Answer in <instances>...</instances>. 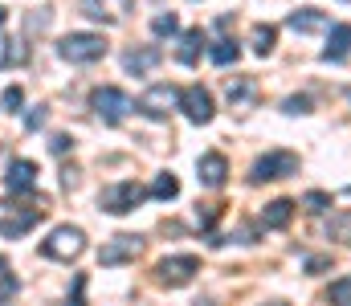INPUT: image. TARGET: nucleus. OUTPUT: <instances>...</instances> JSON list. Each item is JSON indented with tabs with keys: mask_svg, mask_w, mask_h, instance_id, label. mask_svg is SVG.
I'll return each mask as SVG.
<instances>
[{
	"mask_svg": "<svg viewBox=\"0 0 351 306\" xmlns=\"http://www.w3.org/2000/svg\"><path fill=\"white\" fill-rule=\"evenodd\" d=\"M90 106H94V114L106 123V127H119L131 110H135V102L127 90H119V86H98L94 94H90Z\"/></svg>",
	"mask_w": 351,
	"mask_h": 306,
	"instance_id": "f03ea898",
	"label": "nucleus"
},
{
	"mask_svg": "<svg viewBox=\"0 0 351 306\" xmlns=\"http://www.w3.org/2000/svg\"><path fill=\"white\" fill-rule=\"evenodd\" d=\"M41 216H45V208H4L0 212V237L4 241H21Z\"/></svg>",
	"mask_w": 351,
	"mask_h": 306,
	"instance_id": "1a4fd4ad",
	"label": "nucleus"
},
{
	"mask_svg": "<svg viewBox=\"0 0 351 306\" xmlns=\"http://www.w3.org/2000/svg\"><path fill=\"white\" fill-rule=\"evenodd\" d=\"M41 253L49 262H78L86 253V233L78 225H58L45 241H41Z\"/></svg>",
	"mask_w": 351,
	"mask_h": 306,
	"instance_id": "f257e3e1",
	"label": "nucleus"
},
{
	"mask_svg": "<svg viewBox=\"0 0 351 306\" xmlns=\"http://www.w3.org/2000/svg\"><path fill=\"white\" fill-rule=\"evenodd\" d=\"M152 274H156V282H160V286H172V290H176V286H188V282L200 274V262H196L192 253H176V257L156 262V270H152Z\"/></svg>",
	"mask_w": 351,
	"mask_h": 306,
	"instance_id": "39448f33",
	"label": "nucleus"
},
{
	"mask_svg": "<svg viewBox=\"0 0 351 306\" xmlns=\"http://www.w3.org/2000/svg\"><path fill=\"white\" fill-rule=\"evenodd\" d=\"M160 62H164L160 45H139V49H127V53H123V70L135 74V78H139V74H152Z\"/></svg>",
	"mask_w": 351,
	"mask_h": 306,
	"instance_id": "4468645a",
	"label": "nucleus"
},
{
	"mask_svg": "<svg viewBox=\"0 0 351 306\" xmlns=\"http://www.w3.org/2000/svg\"><path fill=\"white\" fill-rule=\"evenodd\" d=\"M21 102H25V90H21V86H8V90H4V99H0V106L12 114V110H21Z\"/></svg>",
	"mask_w": 351,
	"mask_h": 306,
	"instance_id": "bb28decb",
	"label": "nucleus"
},
{
	"mask_svg": "<svg viewBox=\"0 0 351 306\" xmlns=\"http://www.w3.org/2000/svg\"><path fill=\"white\" fill-rule=\"evenodd\" d=\"M294 33H319V29H327V12H319V8H298V12H290V21H286Z\"/></svg>",
	"mask_w": 351,
	"mask_h": 306,
	"instance_id": "a211bd4d",
	"label": "nucleus"
},
{
	"mask_svg": "<svg viewBox=\"0 0 351 306\" xmlns=\"http://www.w3.org/2000/svg\"><path fill=\"white\" fill-rule=\"evenodd\" d=\"M294 208H298V204L286 201V196H282V201H269L262 208V225L265 229H286V225L294 220Z\"/></svg>",
	"mask_w": 351,
	"mask_h": 306,
	"instance_id": "f3484780",
	"label": "nucleus"
},
{
	"mask_svg": "<svg viewBox=\"0 0 351 306\" xmlns=\"http://www.w3.org/2000/svg\"><path fill=\"white\" fill-rule=\"evenodd\" d=\"M274 45H278V29L274 25H254V53L258 58H269Z\"/></svg>",
	"mask_w": 351,
	"mask_h": 306,
	"instance_id": "aec40b11",
	"label": "nucleus"
},
{
	"mask_svg": "<svg viewBox=\"0 0 351 306\" xmlns=\"http://www.w3.org/2000/svg\"><path fill=\"white\" fill-rule=\"evenodd\" d=\"M208 58L217 62V66H233L237 58H241V49H237V41H229V37H221L213 49H208Z\"/></svg>",
	"mask_w": 351,
	"mask_h": 306,
	"instance_id": "412c9836",
	"label": "nucleus"
},
{
	"mask_svg": "<svg viewBox=\"0 0 351 306\" xmlns=\"http://www.w3.org/2000/svg\"><path fill=\"white\" fill-rule=\"evenodd\" d=\"M348 58H351V25H331L323 62H348Z\"/></svg>",
	"mask_w": 351,
	"mask_h": 306,
	"instance_id": "2eb2a0df",
	"label": "nucleus"
},
{
	"mask_svg": "<svg viewBox=\"0 0 351 306\" xmlns=\"http://www.w3.org/2000/svg\"><path fill=\"white\" fill-rule=\"evenodd\" d=\"M152 33H156V37H176V33H180V16H176V12H156V16H152Z\"/></svg>",
	"mask_w": 351,
	"mask_h": 306,
	"instance_id": "b1692460",
	"label": "nucleus"
},
{
	"mask_svg": "<svg viewBox=\"0 0 351 306\" xmlns=\"http://www.w3.org/2000/svg\"><path fill=\"white\" fill-rule=\"evenodd\" d=\"M135 106H139L147 118H168V114H172V106H180V90L168 86V82H156V86H147V90L139 94Z\"/></svg>",
	"mask_w": 351,
	"mask_h": 306,
	"instance_id": "0eeeda50",
	"label": "nucleus"
},
{
	"mask_svg": "<svg viewBox=\"0 0 351 306\" xmlns=\"http://www.w3.org/2000/svg\"><path fill=\"white\" fill-rule=\"evenodd\" d=\"M131 4L135 0H82V16L102 21V25H114V21H123L131 12Z\"/></svg>",
	"mask_w": 351,
	"mask_h": 306,
	"instance_id": "ddd939ff",
	"label": "nucleus"
},
{
	"mask_svg": "<svg viewBox=\"0 0 351 306\" xmlns=\"http://www.w3.org/2000/svg\"><path fill=\"white\" fill-rule=\"evenodd\" d=\"M180 110H184L192 123H200V127L213 123V114H217V110H213V94H208L204 86H184V90H180Z\"/></svg>",
	"mask_w": 351,
	"mask_h": 306,
	"instance_id": "9d476101",
	"label": "nucleus"
},
{
	"mask_svg": "<svg viewBox=\"0 0 351 306\" xmlns=\"http://www.w3.org/2000/svg\"><path fill=\"white\" fill-rule=\"evenodd\" d=\"M327 303H331V306H351V278L331 282V290H327Z\"/></svg>",
	"mask_w": 351,
	"mask_h": 306,
	"instance_id": "393cba45",
	"label": "nucleus"
},
{
	"mask_svg": "<svg viewBox=\"0 0 351 306\" xmlns=\"http://www.w3.org/2000/svg\"><path fill=\"white\" fill-rule=\"evenodd\" d=\"M200 53H204V33H200V29H184V33H180V49H176L180 66H196Z\"/></svg>",
	"mask_w": 351,
	"mask_h": 306,
	"instance_id": "dca6fc26",
	"label": "nucleus"
},
{
	"mask_svg": "<svg viewBox=\"0 0 351 306\" xmlns=\"http://www.w3.org/2000/svg\"><path fill=\"white\" fill-rule=\"evenodd\" d=\"M70 147H74V143H70V135H53V139H49V151H53V155H66Z\"/></svg>",
	"mask_w": 351,
	"mask_h": 306,
	"instance_id": "2f4dec72",
	"label": "nucleus"
},
{
	"mask_svg": "<svg viewBox=\"0 0 351 306\" xmlns=\"http://www.w3.org/2000/svg\"><path fill=\"white\" fill-rule=\"evenodd\" d=\"M147 192L135 184V180H119V184H110V188H102L98 192V204H102V212H110V216H123V212H131L135 204L143 201Z\"/></svg>",
	"mask_w": 351,
	"mask_h": 306,
	"instance_id": "423d86ee",
	"label": "nucleus"
},
{
	"mask_svg": "<svg viewBox=\"0 0 351 306\" xmlns=\"http://www.w3.org/2000/svg\"><path fill=\"white\" fill-rule=\"evenodd\" d=\"M225 94H229V102H233V106H245V102L258 99V86H254V78H233Z\"/></svg>",
	"mask_w": 351,
	"mask_h": 306,
	"instance_id": "6ab92c4d",
	"label": "nucleus"
},
{
	"mask_svg": "<svg viewBox=\"0 0 351 306\" xmlns=\"http://www.w3.org/2000/svg\"><path fill=\"white\" fill-rule=\"evenodd\" d=\"M298 172V155L294 151H265L254 160V172H250V180L254 184H269V180H286V176H294Z\"/></svg>",
	"mask_w": 351,
	"mask_h": 306,
	"instance_id": "20e7f679",
	"label": "nucleus"
},
{
	"mask_svg": "<svg viewBox=\"0 0 351 306\" xmlns=\"http://www.w3.org/2000/svg\"><path fill=\"white\" fill-rule=\"evenodd\" d=\"M306 208H311V212H327V208H331V196H327V192H306Z\"/></svg>",
	"mask_w": 351,
	"mask_h": 306,
	"instance_id": "c756f323",
	"label": "nucleus"
},
{
	"mask_svg": "<svg viewBox=\"0 0 351 306\" xmlns=\"http://www.w3.org/2000/svg\"><path fill=\"white\" fill-rule=\"evenodd\" d=\"M41 123H45V110H41V106H33V110L25 114V131H37Z\"/></svg>",
	"mask_w": 351,
	"mask_h": 306,
	"instance_id": "7c9ffc66",
	"label": "nucleus"
},
{
	"mask_svg": "<svg viewBox=\"0 0 351 306\" xmlns=\"http://www.w3.org/2000/svg\"><path fill=\"white\" fill-rule=\"evenodd\" d=\"M4 188H8L12 196L33 192V188H37V164H33V160H12L8 172H4Z\"/></svg>",
	"mask_w": 351,
	"mask_h": 306,
	"instance_id": "f8f14e48",
	"label": "nucleus"
},
{
	"mask_svg": "<svg viewBox=\"0 0 351 306\" xmlns=\"http://www.w3.org/2000/svg\"><path fill=\"white\" fill-rule=\"evenodd\" d=\"M4 16H8V12H4V4H0V25H4Z\"/></svg>",
	"mask_w": 351,
	"mask_h": 306,
	"instance_id": "72a5a7b5",
	"label": "nucleus"
},
{
	"mask_svg": "<svg viewBox=\"0 0 351 306\" xmlns=\"http://www.w3.org/2000/svg\"><path fill=\"white\" fill-rule=\"evenodd\" d=\"M58 53L74 66H86V62H98L106 53V41H102V33H66L58 41Z\"/></svg>",
	"mask_w": 351,
	"mask_h": 306,
	"instance_id": "7ed1b4c3",
	"label": "nucleus"
},
{
	"mask_svg": "<svg viewBox=\"0 0 351 306\" xmlns=\"http://www.w3.org/2000/svg\"><path fill=\"white\" fill-rule=\"evenodd\" d=\"M196 176H200L204 188H225V180H229V160H225L221 151H204V155L196 160Z\"/></svg>",
	"mask_w": 351,
	"mask_h": 306,
	"instance_id": "9b49d317",
	"label": "nucleus"
},
{
	"mask_svg": "<svg viewBox=\"0 0 351 306\" xmlns=\"http://www.w3.org/2000/svg\"><path fill=\"white\" fill-rule=\"evenodd\" d=\"M4 274H8V262H4V257H0V278H4Z\"/></svg>",
	"mask_w": 351,
	"mask_h": 306,
	"instance_id": "473e14b6",
	"label": "nucleus"
},
{
	"mask_svg": "<svg viewBox=\"0 0 351 306\" xmlns=\"http://www.w3.org/2000/svg\"><path fill=\"white\" fill-rule=\"evenodd\" d=\"M139 249H143V237L119 233V237H110V241L98 249V266H127V262L139 257Z\"/></svg>",
	"mask_w": 351,
	"mask_h": 306,
	"instance_id": "6e6552de",
	"label": "nucleus"
},
{
	"mask_svg": "<svg viewBox=\"0 0 351 306\" xmlns=\"http://www.w3.org/2000/svg\"><path fill=\"white\" fill-rule=\"evenodd\" d=\"M282 110H286V114H306V110H311V99H306V94H290V99L282 102Z\"/></svg>",
	"mask_w": 351,
	"mask_h": 306,
	"instance_id": "cd10ccee",
	"label": "nucleus"
},
{
	"mask_svg": "<svg viewBox=\"0 0 351 306\" xmlns=\"http://www.w3.org/2000/svg\"><path fill=\"white\" fill-rule=\"evenodd\" d=\"M269 306H286V303H269Z\"/></svg>",
	"mask_w": 351,
	"mask_h": 306,
	"instance_id": "f704fd0d",
	"label": "nucleus"
},
{
	"mask_svg": "<svg viewBox=\"0 0 351 306\" xmlns=\"http://www.w3.org/2000/svg\"><path fill=\"white\" fill-rule=\"evenodd\" d=\"M16 290H21V286H16V278H12V274H4V278H0V306L12 303V298H16Z\"/></svg>",
	"mask_w": 351,
	"mask_h": 306,
	"instance_id": "c85d7f7f",
	"label": "nucleus"
},
{
	"mask_svg": "<svg viewBox=\"0 0 351 306\" xmlns=\"http://www.w3.org/2000/svg\"><path fill=\"white\" fill-rule=\"evenodd\" d=\"M29 53H25V45L21 41H8V37H0V70L4 66H21Z\"/></svg>",
	"mask_w": 351,
	"mask_h": 306,
	"instance_id": "5701e85b",
	"label": "nucleus"
},
{
	"mask_svg": "<svg viewBox=\"0 0 351 306\" xmlns=\"http://www.w3.org/2000/svg\"><path fill=\"white\" fill-rule=\"evenodd\" d=\"M327 233H331L335 241H343V237L351 241V212H339V216H335V220L327 225Z\"/></svg>",
	"mask_w": 351,
	"mask_h": 306,
	"instance_id": "a878e982",
	"label": "nucleus"
},
{
	"mask_svg": "<svg viewBox=\"0 0 351 306\" xmlns=\"http://www.w3.org/2000/svg\"><path fill=\"white\" fill-rule=\"evenodd\" d=\"M152 196H156V201H176V196H180V180H176L172 172H160L156 184H152Z\"/></svg>",
	"mask_w": 351,
	"mask_h": 306,
	"instance_id": "4be33fe9",
	"label": "nucleus"
}]
</instances>
